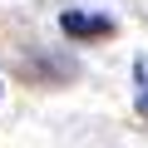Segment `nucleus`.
Wrapping results in <instances>:
<instances>
[{"instance_id": "f257e3e1", "label": "nucleus", "mask_w": 148, "mask_h": 148, "mask_svg": "<svg viewBox=\"0 0 148 148\" xmlns=\"http://www.w3.org/2000/svg\"><path fill=\"white\" fill-rule=\"evenodd\" d=\"M119 20L114 15H89V10H59V35L64 40H114Z\"/></svg>"}, {"instance_id": "f03ea898", "label": "nucleus", "mask_w": 148, "mask_h": 148, "mask_svg": "<svg viewBox=\"0 0 148 148\" xmlns=\"http://www.w3.org/2000/svg\"><path fill=\"white\" fill-rule=\"evenodd\" d=\"M133 109L138 119H148V54L133 59Z\"/></svg>"}]
</instances>
